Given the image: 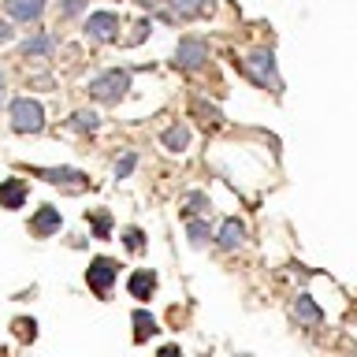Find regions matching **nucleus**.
Here are the masks:
<instances>
[{"label": "nucleus", "instance_id": "obj_1", "mask_svg": "<svg viewBox=\"0 0 357 357\" xmlns=\"http://www.w3.org/2000/svg\"><path fill=\"white\" fill-rule=\"evenodd\" d=\"M242 71H245V78H253L261 89H283V78H279V71H275V56H272V49H253L250 56L242 60Z\"/></svg>", "mask_w": 357, "mask_h": 357}, {"label": "nucleus", "instance_id": "obj_2", "mask_svg": "<svg viewBox=\"0 0 357 357\" xmlns=\"http://www.w3.org/2000/svg\"><path fill=\"white\" fill-rule=\"evenodd\" d=\"M127 89H130V71H123V67H112V71L89 78V97L105 100V105H116L119 97H127Z\"/></svg>", "mask_w": 357, "mask_h": 357}, {"label": "nucleus", "instance_id": "obj_3", "mask_svg": "<svg viewBox=\"0 0 357 357\" xmlns=\"http://www.w3.org/2000/svg\"><path fill=\"white\" fill-rule=\"evenodd\" d=\"M8 116H11V130L15 134H41L45 130V108L38 105V100H30V97L11 100Z\"/></svg>", "mask_w": 357, "mask_h": 357}, {"label": "nucleus", "instance_id": "obj_4", "mask_svg": "<svg viewBox=\"0 0 357 357\" xmlns=\"http://www.w3.org/2000/svg\"><path fill=\"white\" fill-rule=\"evenodd\" d=\"M116 275H119V264L112 261V257H93V261H89V268H86V283L93 287L97 298H108V294H112Z\"/></svg>", "mask_w": 357, "mask_h": 357}, {"label": "nucleus", "instance_id": "obj_5", "mask_svg": "<svg viewBox=\"0 0 357 357\" xmlns=\"http://www.w3.org/2000/svg\"><path fill=\"white\" fill-rule=\"evenodd\" d=\"M86 38L93 45H108L119 38V15L116 11H93V15L86 19Z\"/></svg>", "mask_w": 357, "mask_h": 357}, {"label": "nucleus", "instance_id": "obj_6", "mask_svg": "<svg viewBox=\"0 0 357 357\" xmlns=\"http://www.w3.org/2000/svg\"><path fill=\"white\" fill-rule=\"evenodd\" d=\"M142 8H160L167 4L164 19H194V15H205L208 11V0H138Z\"/></svg>", "mask_w": 357, "mask_h": 357}, {"label": "nucleus", "instance_id": "obj_7", "mask_svg": "<svg viewBox=\"0 0 357 357\" xmlns=\"http://www.w3.org/2000/svg\"><path fill=\"white\" fill-rule=\"evenodd\" d=\"M33 175H41L45 183H52V186L71 190V194H78V190L89 186V178L82 172H75V167H33Z\"/></svg>", "mask_w": 357, "mask_h": 357}, {"label": "nucleus", "instance_id": "obj_8", "mask_svg": "<svg viewBox=\"0 0 357 357\" xmlns=\"http://www.w3.org/2000/svg\"><path fill=\"white\" fill-rule=\"evenodd\" d=\"M208 60V45L201 38H183L175 49V67H183V71H197L201 63Z\"/></svg>", "mask_w": 357, "mask_h": 357}, {"label": "nucleus", "instance_id": "obj_9", "mask_svg": "<svg viewBox=\"0 0 357 357\" xmlns=\"http://www.w3.org/2000/svg\"><path fill=\"white\" fill-rule=\"evenodd\" d=\"M60 223H63L60 208H56V205H41L38 212H33V220H30V234H33V238H49V234L60 231Z\"/></svg>", "mask_w": 357, "mask_h": 357}, {"label": "nucleus", "instance_id": "obj_10", "mask_svg": "<svg viewBox=\"0 0 357 357\" xmlns=\"http://www.w3.org/2000/svg\"><path fill=\"white\" fill-rule=\"evenodd\" d=\"M294 317H298V324H305V328H320V324H324V309H320L309 294H298Z\"/></svg>", "mask_w": 357, "mask_h": 357}, {"label": "nucleus", "instance_id": "obj_11", "mask_svg": "<svg viewBox=\"0 0 357 357\" xmlns=\"http://www.w3.org/2000/svg\"><path fill=\"white\" fill-rule=\"evenodd\" d=\"M8 15L19 22H38L45 15V0H8Z\"/></svg>", "mask_w": 357, "mask_h": 357}, {"label": "nucleus", "instance_id": "obj_12", "mask_svg": "<svg viewBox=\"0 0 357 357\" xmlns=\"http://www.w3.org/2000/svg\"><path fill=\"white\" fill-rule=\"evenodd\" d=\"M26 201V183L22 178H4L0 183V208H22Z\"/></svg>", "mask_w": 357, "mask_h": 357}, {"label": "nucleus", "instance_id": "obj_13", "mask_svg": "<svg viewBox=\"0 0 357 357\" xmlns=\"http://www.w3.org/2000/svg\"><path fill=\"white\" fill-rule=\"evenodd\" d=\"M127 290H130V298H149L153 290H156V272H149V268H142V272H134L130 275V283H127Z\"/></svg>", "mask_w": 357, "mask_h": 357}, {"label": "nucleus", "instance_id": "obj_14", "mask_svg": "<svg viewBox=\"0 0 357 357\" xmlns=\"http://www.w3.org/2000/svg\"><path fill=\"white\" fill-rule=\"evenodd\" d=\"M216 242L223 245V250H238V245L245 242V227L238 220H223V227H220V234H216Z\"/></svg>", "mask_w": 357, "mask_h": 357}, {"label": "nucleus", "instance_id": "obj_15", "mask_svg": "<svg viewBox=\"0 0 357 357\" xmlns=\"http://www.w3.org/2000/svg\"><path fill=\"white\" fill-rule=\"evenodd\" d=\"M160 145H164L167 153H183L186 145H190V130L183 127V123H172V127L160 134Z\"/></svg>", "mask_w": 357, "mask_h": 357}, {"label": "nucleus", "instance_id": "obj_16", "mask_svg": "<svg viewBox=\"0 0 357 357\" xmlns=\"http://www.w3.org/2000/svg\"><path fill=\"white\" fill-rule=\"evenodd\" d=\"M22 56H52L56 52V38L52 33H38V38H30V41H22V49H19Z\"/></svg>", "mask_w": 357, "mask_h": 357}, {"label": "nucleus", "instance_id": "obj_17", "mask_svg": "<svg viewBox=\"0 0 357 357\" xmlns=\"http://www.w3.org/2000/svg\"><path fill=\"white\" fill-rule=\"evenodd\" d=\"M134 328H138V331H134V342H145L149 335H156V331H160V328H156V320H153L145 309H138V312H134Z\"/></svg>", "mask_w": 357, "mask_h": 357}, {"label": "nucleus", "instance_id": "obj_18", "mask_svg": "<svg viewBox=\"0 0 357 357\" xmlns=\"http://www.w3.org/2000/svg\"><path fill=\"white\" fill-rule=\"evenodd\" d=\"M71 127H75V130H89V134H93V130L100 127V116H97V112H89V108H78L75 116H71Z\"/></svg>", "mask_w": 357, "mask_h": 357}, {"label": "nucleus", "instance_id": "obj_19", "mask_svg": "<svg viewBox=\"0 0 357 357\" xmlns=\"http://www.w3.org/2000/svg\"><path fill=\"white\" fill-rule=\"evenodd\" d=\"M86 220L93 223V234L97 238H108V231H112V216L105 208H97V212H86Z\"/></svg>", "mask_w": 357, "mask_h": 357}, {"label": "nucleus", "instance_id": "obj_20", "mask_svg": "<svg viewBox=\"0 0 357 357\" xmlns=\"http://www.w3.org/2000/svg\"><path fill=\"white\" fill-rule=\"evenodd\" d=\"M186 234H190V242H194V245H205V242L212 238V231H208L205 220H190V223H186Z\"/></svg>", "mask_w": 357, "mask_h": 357}, {"label": "nucleus", "instance_id": "obj_21", "mask_svg": "<svg viewBox=\"0 0 357 357\" xmlns=\"http://www.w3.org/2000/svg\"><path fill=\"white\" fill-rule=\"evenodd\" d=\"M123 245H127L130 253H142L145 250V234L138 227H127V231H123Z\"/></svg>", "mask_w": 357, "mask_h": 357}, {"label": "nucleus", "instance_id": "obj_22", "mask_svg": "<svg viewBox=\"0 0 357 357\" xmlns=\"http://www.w3.org/2000/svg\"><path fill=\"white\" fill-rule=\"evenodd\" d=\"M134 167H138V153H127L123 160H116V178H127Z\"/></svg>", "mask_w": 357, "mask_h": 357}, {"label": "nucleus", "instance_id": "obj_23", "mask_svg": "<svg viewBox=\"0 0 357 357\" xmlns=\"http://www.w3.org/2000/svg\"><path fill=\"white\" fill-rule=\"evenodd\" d=\"M15 335H19V339H30V342H33V335H38V324H33V320H15Z\"/></svg>", "mask_w": 357, "mask_h": 357}, {"label": "nucleus", "instance_id": "obj_24", "mask_svg": "<svg viewBox=\"0 0 357 357\" xmlns=\"http://www.w3.org/2000/svg\"><path fill=\"white\" fill-rule=\"evenodd\" d=\"M86 8V0H63V8H60V15L63 19H71V15H78V11Z\"/></svg>", "mask_w": 357, "mask_h": 357}, {"label": "nucleus", "instance_id": "obj_25", "mask_svg": "<svg viewBox=\"0 0 357 357\" xmlns=\"http://www.w3.org/2000/svg\"><path fill=\"white\" fill-rule=\"evenodd\" d=\"M186 205H190V212H205V208H208V197H205V194H190Z\"/></svg>", "mask_w": 357, "mask_h": 357}, {"label": "nucleus", "instance_id": "obj_26", "mask_svg": "<svg viewBox=\"0 0 357 357\" xmlns=\"http://www.w3.org/2000/svg\"><path fill=\"white\" fill-rule=\"evenodd\" d=\"M11 38H15V30H11L8 22H0V45H8Z\"/></svg>", "mask_w": 357, "mask_h": 357}, {"label": "nucleus", "instance_id": "obj_27", "mask_svg": "<svg viewBox=\"0 0 357 357\" xmlns=\"http://www.w3.org/2000/svg\"><path fill=\"white\" fill-rule=\"evenodd\" d=\"M160 357H183V350H178V346H164Z\"/></svg>", "mask_w": 357, "mask_h": 357}, {"label": "nucleus", "instance_id": "obj_28", "mask_svg": "<svg viewBox=\"0 0 357 357\" xmlns=\"http://www.w3.org/2000/svg\"><path fill=\"white\" fill-rule=\"evenodd\" d=\"M0 100H4V71H0Z\"/></svg>", "mask_w": 357, "mask_h": 357}]
</instances>
